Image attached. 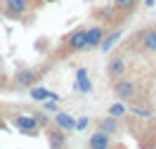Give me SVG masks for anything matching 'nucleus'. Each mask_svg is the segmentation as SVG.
<instances>
[{
	"instance_id": "1",
	"label": "nucleus",
	"mask_w": 156,
	"mask_h": 149,
	"mask_svg": "<svg viewBox=\"0 0 156 149\" xmlns=\"http://www.w3.org/2000/svg\"><path fill=\"white\" fill-rule=\"evenodd\" d=\"M29 10V0H5V14L12 19H19Z\"/></svg>"
},
{
	"instance_id": "2",
	"label": "nucleus",
	"mask_w": 156,
	"mask_h": 149,
	"mask_svg": "<svg viewBox=\"0 0 156 149\" xmlns=\"http://www.w3.org/2000/svg\"><path fill=\"white\" fill-rule=\"evenodd\" d=\"M14 123H17V128L24 133V135H36L38 133V123H36V119H33V114L31 116H26V114H21V116H17L14 119Z\"/></svg>"
},
{
	"instance_id": "3",
	"label": "nucleus",
	"mask_w": 156,
	"mask_h": 149,
	"mask_svg": "<svg viewBox=\"0 0 156 149\" xmlns=\"http://www.w3.org/2000/svg\"><path fill=\"white\" fill-rule=\"evenodd\" d=\"M36 80H38V71L36 69H21L17 73V78H14V85L17 88H31Z\"/></svg>"
},
{
	"instance_id": "4",
	"label": "nucleus",
	"mask_w": 156,
	"mask_h": 149,
	"mask_svg": "<svg viewBox=\"0 0 156 149\" xmlns=\"http://www.w3.org/2000/svg\"><path fill=\"white\" fill-rule=\"evenodd\" d=\"M88 147H90V149H109V147H111V135L102 133V130L92 133V135H90V140H88Z\"/></svg>"
},
{
	"instance_id": "5",
	"label": "nucleus",
	"mask_w": 156,
	"mask_h": 149,
	"mask_svg": "<svg viewBox=\"0 0 156 149\" xmlns=\"http://www.w3.org/2000/svg\"><path fill=\"white\" fill-rule=\"evenodd\" d=\"M114 92H116V97L128 99V97L135 95V85H133L130 80H126V78H118L116 83H114Z\"/></svg>"
},
{
	"instance_id": "6",
	"label": "nucleus",
	"mask_w": 156,
	"mask_h": 149,
	"mask_svg": "<svg viewBox=\"0 0 156 149\" xmlns=\"http://www.w3.org/2000/svg\"><path fill=\"white\" fill-rule=\"evenodd\" d=\"M104 38V29L102 26H92L85 31V48H99V43Z\"/></svg>"
},
{
	"instance_id": "7",
	"label": "nucleus",
	"mask_w": 156,
	"mask_h": 149,
	"mask_svg": "<svg viewBox=\"0 0 156 149\" xmlns=\"http://www.w3.org/2000/svg\"><path fill=\"white\" fill-rule=\"evenodd\" d=\"M66 45H69V50H83L85 48V29H76L66 38Z\"/></svg>"
},
{
	"instance_id": "8",
	"label": "nucleus",
	"mask_w": 156,
	"mask_h": 149,
	"mask_svg": "<svg viewBox=\"0 0 156 149\" xmlns=\"http://www.w3.org/2000/svg\"><path fill=\"white\" fill-rule=\"evenodd\" d=\"M55 123H57L59 130H73L76 128V119L69 116V114H64V111H57V114H55Z\"/></svg>"
},
{
	"instance_id": "9",
	"label": "nucleus",
	"mask_w": 156,
	"mask_h": 149,
	"mask_svg": "<svg viewBox=\"0 0 156 149\" xmlns=\"http://www.w3.org/2000/svg\"><path fill=\"white\" fill-rule=\"evenodd\" d=\"M76 88L80 90V92H90V90H92V83H90V78H88V71L85 69H78L76 71Z\"/></svg>"
},
{
	"instance_id": "10",
	"label": "nucleus",
	"mask_w": 156,
	"mask_h": 149,
	"mask_svg": "<svg viewBox=\"0 0 156 149\" xmlns=\"http://www.w3.org/2000/svg\"><path fill=\"white\" fill-rule=\"evenodd\" d=\"M64 140H66V135L62 133L59 128H48V142H50V147H64Z\"/></svg>"
},
{
	"instance_id": "11",
	"label": "nucleus",
	"mask_w": 156,
	"mask_h": 149,
	"mask_svg": "<svg viewBox=\"0 0 156 149\" xmlns=\"http://www.w3.org/2000/svg\"><path fill=\"white\" fill-rule=\"evenodd\" d=\"M118 38H121V29H116L114 33H109V36H104L102 38V43H99V50H104V52H109V50L114 48L118 43Z\"/></svg>"
},
{
	"instance_id": "12",
	"label": "nucleus",
	"mask_w": 156,
	"mask_h": 149,
	"mask_svg": "<svg viewBox=\"0 0 156 149\" xmlns=\"http://www.w3.org/2000/svg\"><path fill=\"white\" fill-rule=\"evenodd\" d=\"M99 130H102V133H107V135H114V133L118 130V121L114 119V116H107V119L99 121Z\"/></svg>"
},
{
	"instance_id": "13",
	"label": "nucleus",
	"mask_w": 156,
	"mask_h": 149,
	"mask_svg": "<svg viewBox=\"0 0 156 149\" xmlns=\"http://www.w3.org/2000/svg\"><path fill=\"white\" fill-rule=\"evenodd\" d=\"M126 71V59H121V57H114L111 64H109V73L111 76H121Z\"/></svg>"
},
{
	"instance_id": "14",
	"label": "nucleus",
	"mask_w": 156,
	"mask_h": 149,
	"mask_svg": "<svg viewBox=\"0 0 156 149\" xmlns=\"http://www.w3.org/2000/svg\"><path fill=\"white\" fill-rule=\"evenodd\" d=\"M144 50L156 52V31H147L144 33Z\"/></svg>"
},
{
	"instance_id": "15",
	"label": "nucleus",
	"mask_w": 156,
	"mask_h": 149,
	"mask_svg": "<svg viewBox=\"0 0 156 149\" xmlns=\"http://www.w3.org/2000/svg\"><path fill=\"white\" fill-rule=\"evenodd\" d=\"M135 2L137 0H114V7L121 12H130L133 7H135Z\"/></svg>"
},
{
	"instance_id": "16",
	"label": "nucleus",
	"mask_w": 156,
	"mask_h": 149,
	"mask_svg": "<svg viewBox=\"0 0 156 149\" xmlns=\"http://www.w3.org/2000/svg\"><path fill=\"white\" fill-rule=\"evenodd\" d=\"M114 14H116V7H104V10H97L95 12V17H97V19H104V21H111L114 19Z\"/></svg>"
},
{
	"instance_id": "17",
	"label": "nucleus",
	"mask_w": 156,
	"mask_h": 149,
	"mask_svg": "<svg viewBox=\"0 0 156 149\" xmlns=\"http://www.w3.org/2000/svg\"><path fill=\"white\" fill-rule=\"evenodd\" d=\"M31 99L45 102V99H48V90H45V88H31Z\"/></svg>"
},
{
	"instance_id": "18",
	"label": "nucleus",
	"mask_w": 156,
	"mask_h": 149,
	"mask_svg": "<svg viewBox=\"0 0 156 149\" xmlns=\"http://www.w3.org/2000/svg\"><path fill=\"white\" fill-rule=\"evenodd\" d=\"M109 116H114V119L126 116V104H111V107H109Z\"/></svg>"
},
{
	"instance_id": "19",
	"label": "nucleus",
	"mask_w": 156,
	"mask_h": 149,
	"mask_svg": "<svg viewBox=\"0 0 156 149\" xmlns=\"http://www.w3.org/2000/svg\"><path fill=\"white\" fill-rule=\"evenodd\" d=\"M33 119H36V123H38L40 128L48 126V116H45V114H33Z\"/></svg>"
},
{
	"instance_id": "20",
	"label": "nucleus",
	"mask_w": 156,
	"mask_h": 149,
	"mask_svg": "<svg viewBox=\"0 0 156 149\" xmlns=\"http://www.w3.org/2000/svg\"><path fill=\"white\" fill-rule=\"evenodd\" d=\"M88 123H90V119H88V116L78 119V121H76V130H83V128H88Z\"/></svg>"
},
{
	"instance_id": "21",
	"label": "nucleus",
	"mask_w": 156,
	"mask_h": 149,
	"mask_svg": "<svg viewBox=\"0 0 156 149\" xmlns=\"http://www.w3.org/2000/svg\"><path fill=\"white\" fill-rule=\"evenodd\" d=\"M133 111H135L137 116H142V119H147V116H149V109H142V107H133Z\"/></svg>"
},
{
	"instance_id": "22",
	"label": "nucleus",
	"mask_w": 156,
	"mask_h": 149,
	"mask_svg": "<svg viewBox=\"0 0 156 149\" xmlns=\"http://www.w3.org/2000/svg\"><path fill=\"white\" fill-rule=\"evenodd\" d=\"M45 111H57V102L48 99V102H45Z\"/></svg>"
},
{
	"instance_id": "23",
	"label": "nucleus",
	"mask_w": 156,
	"mask_h": 149,
	"mask_svg": "<svg viewBox=\"0 0 156 149\" xmlns=\"http://www.w3.org/2000/svg\"><path fill=\"white\" fill-rule=\"evenodd\" d=\"M144 5H147V7H154V5H156V0H144Z\"/></svg>"
},
{
	"instance_id": "24",
	"label": "nucleus",
	"mask_w": 156,
	"mask_h": 149,
	"mask_svg": "<svg viewBox=\"0 0 156 149\" xmlns=\"http://www.w3.org/2000/svg\"><path fill=\"white\" fill-rule=\"evenodd\" d=\"M0 130H5V119H2V114H0Z\"/></svg>"
},
{
	"instance_id": "25",
	"label": "nucleus",
	"mask_w": 156,
	"mask_h": 149,
	"mask_svg": "<svg viewBox=\"0 0 156 149\" xmlns=\"http://www.w3.org/2000/svg\"><path fill=\"white\" fill-rule=\"evenodd\" d=\"M50 149H64V147H50Z\"/></svg>"
}]
</instances>
